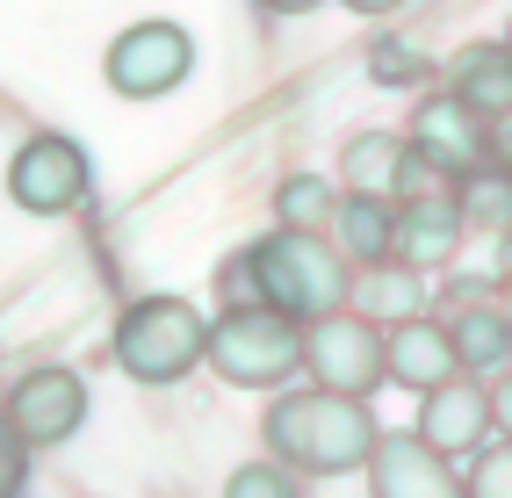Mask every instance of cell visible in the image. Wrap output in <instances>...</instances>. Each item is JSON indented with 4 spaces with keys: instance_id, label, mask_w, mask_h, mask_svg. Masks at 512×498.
<instances>
[{
    "instance_id": "6da1fadb",
    "label": "cell",
    "mask_w": 512,
    "mask_h": 498,
    "mask_svg": "<svg viewBox=\"0 0 512 498\" xmlns=\"http://www.w3.org/2000/svg\"><path fill=\"white\" fill-rule=\"evenodd\" d=\"M375 434H383V426H375L368 397H354V390L303 383V390H275V405H267V448H275L296 477H347V470H361Z\"/></svg>"
},
{
    "instance_id": "7a4b0ae2",
    "label": "cell",
    "mask_w": 512,
    "mask_h": 498,
    "mask_svg": "<svg viewBox=\"0 0 512 498\" xmlns=\"http://www.w3.org/2000/svg\"><path fill=\"white\" fill-rule=\"evenodd\" d=\"M238 275H246V296H260L289 318H325L354 296V260L311 224H275L238 260Z\"/></svg>"
},
{
    "instance_id": "3957f363",
    "label": "cell",
    "mask_w": 512,
    "mask_h": 498,
    "mask_svg": "<svg viewBox=\"0 0 512 498\" xmlns=\"http://www.w3.org/2000/svg\"><path fill=\"white\" fill-rule=\"evenodd\" d=\"M202 361L238 390H275V383H289L303 369V318L246 296V304L217 311L210 340H202Z\"/></svg>"
},
{
    "instance_id": "277c9868",
    "label": "cell",
    "mask_w": 512,
    "mask_h": 498,
    "mask_svg": "<svg viewBox=\"0 0 512 498\" xmlns=\"http://www.w3.org/2000/svg\"><path fill=\"white\" fill-rule=\"evenodd\" d=\"M202 340H210V318H202L188 296H138V304L116 318L109 354H116V369L130 383L166 390V383H181L202 361Z\"/></svg>"
},
{
    "instance_id": "5b68a950",
    "label": "cell",
    "mask_w": 512,
    "mask_h": 498,
    "mask_svg": "<svg viewBox=\"0 0 512 498\" xmlns=\"http://www.w3.org/2000/svg\"><path fill=\"white\" fill-rule=\"evenodd\" d=\"M303 376L325 383V390H383V325L368 311H325V318H303Z\"/></svg>"
},
{
    "instance_id": "8992f818",
    "label": "cell",
    "mask_w": 512,
    "mask_h": 498,
    "mask_svg": "<svg viewBox=\"0 0 512 498\" xmlns=\"http://www.w3.org/2000/svg\"><path fill=\"white\" fill-rule=\"evenodd\" d=\"M101 73H109L123 102H159V94H174L195 73V37L181 22H130L109 44V58H101Z\"/></svg>"
},
{
    "instance_id": "52a82bcc",
    "label": "cell",
    "mask_w": 512,
    "mask_h": 498,
    "mask_svg": "<svg viewBox=\"0 0 512 498\" xmlns=\"http://www.w3.org/2000/svg\"><path fill=\"white\" fill-rule=\"evenodd\" d=\"M404 138H412V152L433 166L440 181H462V174H476V166L491 159V123L476 116L455 87L419 94V109H412V123H404Z\"/></svg>"
},
{
    "instance_id": "ba28073f",
    "label": "cell",
    "mask_w": 512,
    "mask_h": 498,
    "mask_svg": "<svg viewBox=\"0 0 512 498\" xmlns=\"http://www.w3.org/2000/svg\"><path fill=\"white\" fill-rule=\"evenodd\" d=\"M94 181V166L73 138H58V130H37L15 159H8V195H15V210L29 217H65V210H80V195Z\"/></svg>"
},
{
    "instance_id": "9c48e42d",
    "label": "cell",
    "mask_w": 512,
    "mask_h": 498,
    "mask_svg": "<svg viewBox=\"0 0 512 498\" xmlns=\"http://www.w3.org/2000/svg\"><path fill=\"white\" fill-rule=\"evenodd\" d=\"M368 491L375 498H455L462 491V470H455V455H440L419 426L412 434H375L368 448Z\"/></svg>"
},
{
    "instance_id": "30bf717a",
    "label": "cell",
    "mask_w": 512,
    "mask_h": 498,
    "mask_svg": "<svg viewBox=\"0 0 512 498\" xmlns=\"http://www.w3.org/2000/svg\"><path fill=\"white\" fill-rule=\"evenodd\" d=\"M462 203H455V188L448 181H433V188H412L397 203V239H390V260H404V268H419V275H440L448 260L462 253Z\"/></svg>"
},
{
    "instance_id": "8fae6325",
    "label": "cell",
    "mask_w": 512,
    "mask_h": 498,
    "mask_svg": "<svg viewBox=\"0 0 512 498\" xmlns=\"http://www.w3.org/2000/svg\"><path fill=\"white\" fill-rule=\"evenodd\" d=\"M433 181L440 174L412 152L404 130H361V138H347V152H339V188H361V195H390V203H404L412 188H433Z\"/></svg>"
},
{
    "instance_id": "7c38bea8",
    "label": "cell",
    "mask_w": 512,
    "mask_h": 498,
    "mask_svg": "<svg viewBox=\"0 0 512 498\" xmlns=\"http://www.w3.org/2000/svg\"><path fill=\"white\" fill-rule=\"evenodd\" d=\"M8 419L22 426L29 448H58V441H73L80 419H87V383L73 369H29L8 390Z\"/></svg>"
},
{
    "instance_id": "4fadbf2b",
    "label": "cell",
    "mask_w": 512,
    "mask_h": 498,
    "mask_svg": "<svg viewBox=\"0 0 512 498\" xmlns=\"http://www.w3.org/2000/svg\"><path fill=\"white\" fill-rule=\"evenodd\" d=\"M419 434L440 448V455H469V448H484L491 441V383L484 376H469L455 369L448 383H433L419 390Z\"/></svg>"
},
{
    "instance_id": "5bb4252c",
    "label": "cell",
    "mask_w": 512,
    "mask_h": 498,
    "mask_svg": "<svg viewBox=\"0 0 512 498\" xmlns=\"http://www.w3.org/2000/svg\"><path fill=\"white\" fill-rule=\"evenodd\" d=\"M455 376V340H448V318H426V311H412V318H397V325H383V383H397V390H433V383H448Z\"/></svg>"
},
{
    "instance_id": "9a60e30c",
    "label": "cell",
    "mask_w": 512,
    "mask_h": 498,
    "mask_svg": "<svg viewBox=\"0 0 512 498\" xmlns=\"http://www.w3.org/2000/svg\"><path fill=\"white\" fill-rule=\"evenodd\" d=\"M448 340H455V369H469V376L512 369V304L505 296H469L448 318Z\"/></svg>"
},
{
    "instance_id": "2e32d148",
    "label": "cell",
    "mask_w": 512,
    "mask_h": 498,
    "mask_svg": "<svg viewBox=\"0 0 512 498\" xmlns=\"http://www.w3.org/2000/svg\"><path fill=\"white\" fill-rule=\"evenodd\" d=\"M390 239H397V203H390V195L339 188V203H332V246L347 253L354 268H375V260H390Z\"/></svg>"
},
{
    "instance_id": "e0dca14e",
    "label": "cell",
    "mask_w": 512,
    "mask_h": 498,
    "mask_svg": "<svg viewBox=\"0 0 512 498\" xmlns=\"http://www.w3.org/2000/svg\"><path fill=\"white\" fill-rule=\"evenodd\" d=\"M448 87H455L484 123H498V116L512 109V44H505V37L462 44V51L448 58Z\"/></svg>"
},
{
    "instance_id": "ac0fdd59",
    "label": "cell",
    "mask_w": 512,
    "mask_h": 498,
    "mask_svg": "<svg viewBox=\"0 0 512 498\" xmlns=\"http://www.w3.org/2000/svg\"><path fill=\"white\" fill-rule=\"evenodd\" d=\"M354 296H361V311H368L375 325H397V318L426 311V275L404 268V260H375V268L354 282Z\"/></svg>"
},
{
    "instance_id": "d6986e66",
    "label": "cell",
    "mask_w": 512,
    "mask_h": 498,
    "mask_svg": "<svg viewBox=\"0 0 512 498\" xmlns=\"http://www.w3.org/2000/svg\"><path fill=\"white\" fill-rule=\"evenodd\" d=\"M455 203H462V217H469V224H484V231H512V174L484 159L476 174H462V181H455Z\"/></svg>"
},
{
    "instance_id": "ffe728a7",
    "label": "cell",
    "mask_w": 512,
    "mask_h": 498,
    "mask_svg": "<svg viewBox=\"0 0 512 498\" xmlns=\"http://www.w3.org/2000/svg\"><path fill=\"white\" fill-rule=\"evenodd\" d=\"M332 203H339V188H332L325 174H289V181L275 188V217H282V224L325 231V224H332Z\"/></svg>"
},
{
    "instance_id": "44dd1931",
    "label": "cell",
    "mask_w": 512,
    "mask_h": 498,
    "mask_svg": "<svg viewBox=\"0 0 512 498\" xmlns=\"http://www.w3.org/2000/svg\"><path fill=\"white\" fill-rule=\"evenodd\" d=\"M462 491L469 498H512V434L469 448V470H462Z\"/></svg>"
},
{
    "instance_id": "7402d4cb",
    "label": "cell",
    "mask_w": 512,
    "mask_h": 498,
    "mask_svg": "<svg viewBox=\"0 0 512 498\" xmlns=\"http://www.w3.org/2000/svg\"><path fill=\"white\" fill-rule=\"evenodd\" d=\"M224 491L231 498H289L296 491V470H289V462H246V470H231Z\"/></svg>"
},
{
    "instance_id": "603a6c76",
    "label": "cell",
    "mask_w": 512,
    "mask_h": 498,
    "mask_svg": "<svg viewBox=\"0 0 512 498\" xmlns=\"http://www.w3.org/2000/svg\"><path fill=\"white\" fill-rule=\"evenodd\" d=\"M22 477H29V441H22V426L8 419V405H0V498L22 491Z\"/></svg>"
},
{
    "instance_id": "cb8c5ba5",
    "label": "cell",
    "mask_w": 512,
    "mask_h": 498,
    "mask_svg": "<svg viewBox=\"0 0 512 498\" xmlns=\"http://www.w3.org/2000/svg\"><path fill=\"white\" fill-rule=\"evenodd\" d=\"M484 383H491V434H512V369H498Z\"/></svg>"
},
{
    "instance_id": "d4e9b609",
    "label": "cell",
    "mask_w": 512,
    "mask_h": 498,
    "mask_svg": "<svg viewBox=\"0 0 512 498\" xmlns=\"http://www.w3.org/2000/svg\"><path fill=\"white\" fill-rule=\"evenodd\" d=\"M491 166H505V174H512V109L491 123Z\"/></svg>"
},
{
    "instance_id": "484cf974",
    "label": "cell",
    "mask_w": 512,
    "mask_h": 498,
    "mask_svg": "<svg viewBox=\"0 0 512 498\" xmlns=\"http://www.w3.org/2000/svg\"><path fill=\"white\" fill-rule=\"evenodd\" d=\"M260 8H267V15H311L318 0H260Z\"/></svg>"
},
{
    "instance_id": "4316f807",
    "label": "cell",
    "mask_w": 512,
    "mask_h": 498,
    "mask_svg": "<svg viewBox=\"0 0 512 498\" xmlns=\"http://www.w3.org/2000/svg\"><path fill=\"white\" fill-rule=\"evenodd\" d=\"M347 8H354V15H397L404 0H347Z\"/></svg>"
},
{
    "instance_id": "83f0119b",
    "label": "cell",
    "mask_w": 512,
    "mask_h": 498,
    "mask_svg": "<svg viewBox=\"0 0 512 498\" xmlns=\"http://www.w3.org/2000/svg\"><path fill=\"white\" fill-rule=\"evenodd\" d=\"M505 44H512V22H505Z\"/></svg>"
}]
</instances>
